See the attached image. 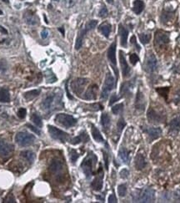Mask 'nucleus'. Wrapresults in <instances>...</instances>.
<instances>
[{"label":"nucleus","instance_id":"obj_1","mask_svg":"<svg viewBox=\"0 0 180 203\" xmlns=\"http://www.w3.org/2000/svg\"><path fill=\"white\" fill-rule=\"evenodd\" d=\"M96 156L94 153L90 152L82 162L81 168L84 174L86 175L87 178H89L93 174V169H94V167H95V165H96Z\"/></svg>","mask_w":180,"mask_h":203},{"label":"nucleus","instance_id":"obj_2","mask_svg":"<svg viewBox=\"0 0 180 203\" xmlns=\"http://www.w3.org/2000/svg\"><path fill=\"white\" fill-rule=\"evenodd\" d=\"M15 141L20 146H29L34 144L35 136L28 132H18L15 136Z\"/></svg>","mask_w":180,"mask_h":203},{"label":"nucleus","instance_id":"obj_3","mask_svg":"<svg viewBox=\"0 0 180 203\" xmlns=\"http://www.w3.org/2000/svg\"><path fill=\"white\" fill-rule=\"evenodd\" d=\"M55 121L59 124V125H63L66 128L72 127L77 124V120L75 118L73 117L72 115H67V114H58L55 117Z\"/></svg>","mask_w":180,"mask_h":203},{"label":"nucleus","instance_id":"obj_4","mask_svg":"<svg viewBox=\"0 0 180 203\" xmlns=\"http://www.w3.org/2000/svg\"><path fill=\"white\" fill-rule=\"evenodd\" d=\"M89 80L87 79L84 78H78L75 79L74 80L71 82V89L73 90V92L76 95L78 96H81V94H83V92L84 90L85 86L87 85Z\"/></svg>","mask_w":180,"mask_h":203},{"label":"nucleus","instance_id":"obj_5","mask_svg":"<svg viewBox=\"0 0 180 203\" xmlns=\"http://www.w3.org/2000/svg\"><path fill=\"white\" fill-rule=\"evenodd\" d=\"M113 88H114V78L110 75V73H108L106 78H105L104 86H103L101 98L103 99H107L108 94H109L110 92L112 91Z\"/></svg>","mask_w":180,"mask_h":203},{"label":"nucleus","instance_id":"obj_6","mask_svg":"<svg viewBox=\"0 0 180 203\" xmlns=\"http://www.w3.org/2000/svg\"><path fill=\"white\" fill-rule=\"evenodd\" d=\"M48 132H49L50 135L53 139L57 140V141H60L62 142H65L69 138V135L66 132L63 131V130H59L58 128L53 126V125H48Z\"/></svg>","mask_w":180,"mask_h":203},{"label":"nucleus","instance_id":"obj_7","mask_svg":"<svg viewBox=\"0 0 180 203\" xmlns=\"http://www.w3.org/2000/svg\"><path fill=\"white\" fill-rule=\"evenodd\" d=\"M147 118L150 123L153 124H159L162 123L164 120V117L162 114H160L159 112H157L155 109L153 108H149L147 113Z\"/></svg>","mask_w":180,"mask_h":203},{"label":"nucleus","instance_id":"obj_8","mask_svg":"<svg viewBox=\"0 0 180 203\" xmlns=\"http://www.w3.org/2000/svg\"><path fill=\"white\" fill-rule=\"evenodd\" d=\"M108 59L111 63V65L113 67V70L115 71L116 75L118 76L117 70V60H116V42H113L108 50Z\"/></svg>","mask_w":180,"mask_h":203},{"label":"nucleus","instance_id":"obj_9","mask_svg":"<svg viewBox=\"0 0 180 203\" xmlns=\"http://www.w3.org/2000/svg\"><path fill=\"white\" fill-rule=\"evenodd\" d=\"M154 197H155V191H154V189H152L150 187H147L143 191L139 201H140V202L144 203L154 202Z\"/></svg>","mask_w":180,"mask_h":203},{"label":"nucleus","instance_id":"obj_10","mask_svg":"<svg viewBox=\"0 0 180 203\" xmlns=\"http://www.w3.org/2000/svg\"><path fill=\"white\" fill-rule=\"evenodd\" d=\"M154 41H155L156 45H158L159 47H162L169 42V38L165 32L157 31V33L155 34Z\"/></svg>","mask_w":180,"mask_h":203},{"label":"nucleus","instance_id":"obj_11","mask_svg":"<svg viewBox=\"0 0 180 203\" xmlns=\"http://www.w3.org/2000/svg\"><path fill=\"white\" fill-rule=\"evenodd\" d=\"M103 180H104V172H103L102 168L99 169V173L97 175V176L94 178V180L92 181L91 186L94 191H99L102 190L103 188Z\"/></svg>","mask_w":180,"mask_h":203},{"label":"nucleus","instance_id":"obj_12","mask_svg":"<svg viewBox=\"0 0 180 203\" xmlns=\"http://www.w3.org/2000/svg\"><path fill=\"white\" fill-rule=\"evenodd\" d=\"M119 61L123 77H127V76L129 75L131 70L130 68H129V66H128V63L126 61L125 56L123 55V52H122V51H120L119 52Z\"/></svg>","mask_w":180,"mask_h":203},{"label":"nucleus","instance_id":"obj_13","mask_svg":"<svg viewBox=\"0 0 180 203\" xmlns=\"http://www.w3.org/2000/svg\"><path fill=\"white\" fill-rule=\"evenodd\" d=\"M98 90L99 88L96 85H92L88 88L86 92L84 93V95L83 96L84 99H88V100H91V99H95L97 98V94H98Z\"/></svg>","mask_w":180,"mask_h":203},{"label":"nucleus","instance_id":"obj_14","mask_svg":"<svg viewBox=\"0 0 180 203\" xmlns=\"http://www.w3.org/2000/svg\"><path fill=\"white\" fill-rule=\"evenodd\" d=\"M13 151V146L5 141H0V156H8Z\"/></svg>","mask_w":180,"mask_h":203},{"label":"nucleus","instance_id":"obj_15","mask_svg":"<svg viewBox=\"0 0 180 203\" xmlns=\"http://www.w3.org/2000/svg\"><path fill=\"white\" fill-rule=\"evenodd\" d=\"M157 66H158V62H157V59L155 57V55H153V54H150L148 56V59H147L146 61L147 70L149 72H154L156 70Z\"/></svg>","mask_w":180,"mask_h":203},{"label":"nucleus","instance_id":"obj_16","mask_svg":"<svg viewBox=\"0 0 180 203\" xmlns=\"http://www.w3.org/2000/svg\"><path fill=\"white\" fill-rule=\"evenodd\" d=\"M118 34H119L120 36V44L123 47H126L127 42H128V32L122 24H119V26H118Z\"/></svg>","mask_w":180,"mask_h":203},{"label":"nucleus","instance_id":"obj_17","mask_svg":"<svg viewBox=\"0 0 180 203\" xmlns=\"http://www.w3.org/2000/svg\"><path fill=\"white\" fill-rule=\"evenodd\" d=\"M49 170L53 174H60V172H62V170H63V164H62V162L58 159L53 160L51 162V164H50Z\"/></svg>","mask_w":180,"mask_h":203},{"label":"nucleus","instance_id":"obj_18","mask_svg":"<svg viewBox=\"0 0 180 203\" xmlns=\"http://www.w3.org/2000/svg\"><path fill=\"white\" fill-rule=\"evenodd\" d=\"M135 108L139 110H144L145 108V99L143 93H141L140 91H138L137 95H136V99H135Z\"/></svg>","mask_w":180,"mask_h":203},{"label":"nucleus","instance_id":"obj_19","mask_svg":"<svg viewBox=\"0 0 180 203\" xmlns=\"http://www.w3.org/2000/svg\"><path fill=\"white\" fill-rule=\"evenodd\" d=\"M180 130V117L173 118L169 124V131L173 135H176Z\"/></svg>","mask_w":180,"mask_h":203},{"label":"nucleus","instance_id":"obj_20","mask_svg":"<svg viewBox=\"0 0 180 203\" xmlns=\"http://www.w3.org/2000/svg\"><path fill=\"white\" fill-rule=\"evenodd\" d=\"M145 131L152 139H158L162 135V130L160 128L158 127H147Z\"/></svg>","mask_w":180,"mask_h":203},{"label":"nucleus","instance_id":"obj_21","mask_svg":"<svg viewBox=\"0 0 180 203\" xmlns=\"http://www.w3.org/2000/svg\"><path fill=\"white\" fill-rule=\"evenodd\" d=\"M146 167V161L143 154H138L135 157V167L137 170H143Z\"/></svg>","mask_w":180,"mask_h":203},{"label":"nucleus","instance_id":"obj_22","mask_svg":"<svg viewBox=\"0 0 180 203\" xmlns=\"http://www.w3.org/2000/svg\"><path fill=\"white\" fill-rule=\"evenodd\" d=\"M88 30H87L85 28L80 30L79 34H78V37H77V39H76V43H75V49L77 50H78L80 48L82 47L83 45V41H84V36L86 35V34L88 33Z\"/></svg>","mask_w":180,"mask_h":203},{"label":"nucleus","instance_id":"obj_23","mask_svg":"<svg viewBox=\"0 0 180 203\" xmlns=\"http://www.w3.org/2000/svg\"><path fill=\"white\" fill-rule=\"evenodd\" d=\"M24 19L27 24L29 25H35L38 24V18L30 11H27L26 13H24Z\"/></svg>","mask_w":180,"mask_h":203},{"label":"nucleus","instance_id":"obj_24","mask_svg":"<svg viewBox=\"0 0 180 203\" xmlns=\"http://www.w3.org/2000/svg\"><path fill=\"white\" fill-rule=\"evenodd\" d=\"M89 135H87L86 132L81 133L80 135H78V136H76L73 139L71 140V144L73 145H77V144L81 143V142H87L89 141Z\"/></svg>","mask_w":180,"mask_h":203},{"label":"nucleus","instance_id":"obj_25","mask_svg":"<svg viewBox=\"0 0 180 203\" xmlns=\"http://www.w3.org/2000/svg\"><path fill=\"white\" fill-rule=\"evenodd\" d=\"M145 4H144V1L142 0H134L133 2V10L136 14H140V13L144 11Z\"/></svg>","mask_w":180,"mask_h":203},{"label":"nucleus","instance_id":"obj_26","mask_svg":"<svg viewBox=\"0 0 180 203\" xmlns=\"http://www.w3.org/2000/svg\"><path fill=\"white\" fill-rule=\"evenodd\" d=\"M10 101V94L5 88L0 89V103H8Z\"/></svg>","mask_w":180,"mask_h":203},{"label":"nucleus","instance_id":"obj_27","mask_svg":"<svg viewBox=\"0 0 180 203\" xmlns=\"http://www.w3.org/2000/svg\"><path fill=\"white\" fill-rule=\"evenodd\" d=\"M92 135H93V137L97 142H104V137L101 135V133L99 130V129L96 127V126H94V125H92Z\"/></svg>","mask_w":180,"mask_h":203},{"label":"nucleus","instance_id":"obj_28","mask_svg":"<svg viewBox=\"0 0 180 203\" xmlns=\"http://www.w3.org/2000/svg\"><path fill=\"white\" fill-rule=\"evenodd\" d=\"M99 31L102 33V34L104 36H105L106 38L109 36L110 32H111V25L109 24H107V23H105V24H101L99 28Z\"/></svg>","mask_w":180,"mask_h":203},{"label":"nucleus","instance_id":"obj_29","mask_svg":"<svg viewBox=\"0 0 180 203\" xmlns=\"http://www.w3.org/2000/svg\"><path fill=\"white\" fill-rule=\"evenodd\" d=\"M101 124H102L104 130H108V128L110 127V124H111V120H110L109 115L104 113L101 116Z\"/></svg>","mask_w":180,"mask_h":203},{"label":"nucleus","instance_id":"obj_30","mask_svg":"<svg viewBox=\"0 0 180 203\" xmlns=\"http://www.w3.org/2000/svg\"><path fill=\"white\" fill-rule=\"evenodd\" d=\"M54 99V95H48L44 99V101L42 102L41 106L44 109H48L51 107L53 104V101Z\"/></svg>","mask_w":180,"mask_h":203},{"label":"nucleus","instance_id":"obj_31","mask_svg":"<svg viewBox=\"0 0 180 203\" xmlns=\"http://www.w3.org/2000/svg\"><path fill=\"white\" fill-rule=\"evenodd\" d=\"M118 156L120 159L122 160L124 163H128L129 162V153L125 148H121L118 151Z\"/></svg>","mask_w":180,"mask_h":203},{"label":"nucleus","instance_id":"obj_32","mask_svg":"<svg viewBox=\"0 0 180 203\" xmlns=\"http://www.w3.org/2000/svg\"><path fill=\"white\" fill-rule=\"evenodd\" d=\"M21 156L25 158V159L29 162L30 163H33L34 162V160H35V155L33 151H22L21 152Z\"/></svg>","mask_w":180,"mask_h":203},{"label":"nucleus","instance_id":"obj_33","mask_svg":"<svg viewBox=\"0 0 180 203\" xmlns=\"http://www.w3.org/2000/svg\"><path fill=\"white\" fill-rule=\"evenodd\" d=\"M40 92H41L40 89H33L31 91L26 92V93L24 94V98H25L27 100H30V99H34L35 97L39 96Z\"/></svg>","mask_w":180,"mask_h":203},{"label":"nucleus","instance_id":"obj_34","mask_svg":"<svg viewBox=\"0 0 180 203\" xmlns=\"http://www.w3.org/2000/svg\"><path fill=\"white\" fill-rule=\"evenodd\" d=\"M31 120L35 124V125L38 126V127H42L43 125V122H42V119L41 117L39 116L38 114L36 113H34V114H32L31 115Z\"/></svg>","mask_w":180,"mask_h":203},{"label":"nucleus","instance_id":"obj_35","mask_svg":"<svg viewBox=\"0 0 180 203\" xmlns=\"http://www.w3.org/2000/svg\"><path fill=\"white\" fill-rule=\"evenodd\" d=\"M139 39L143 44H148L151 39V34H139Z\"/></svg>","mask_w":180,"mask_h":203},{"label":"nucleus","instance_id":"obj_36","mask_svg":"<svg viewBox=\"0 0 180 203\" xmlns=\"http://www.w3.org/2000/svg\"><path fill=\"white\" fill-rule=\"evenodd\" d=\"M118 195L121 197L125 196L126 194H127V187H126V186L123 185V184L118 186Z\"/></svg>","mask_w":180,"mask_h":203},{"label":"nucleus","instance_id":"obj_37","mask_svg":"<svg viewBox=\"0 0 180 203\" xmlns=\"http://www.w3.org/2000/svg\"><path fill=\"white\" fill-rule=\"evenodd\" d=\"M97 24H98V21L97 20H90L87 23L86 26L84 27V28H85L88 31H90V30L94 29V28L97 26Z\"/></svg>","mask_w":180,"mask_h":203},{"label":"nucleus","instance_id":"obj_38","mask_svg":"<svg viewBox=\"0 0 180 203\" xmlns=\"http://www.w3.org/2000/svg\"><path fill=\"white\" fill-rule=\"evenodd\" d=\"M123 108V104H116L112 108V112L114 114V115H118L119 113L122 112Z\"/></svg>","mask_w":180,"mask_h":203},{"label":"nucleus","instance_id":"obj_39","mask_svg":"<svg viewBox=\"0 0 180 203\" xmlns=\"http://www.w3.org/2000/svg\"><path fill=\"white\" fill-rule=\"evenodd\" d=\"M78 0H64L63 1V4L67 8H73V6L75 5Z\"/></svg>","mask_w":180,"mask_h":203},{"label":"nucleus","instance_id":"obj_40","mask_svg":"<svg viewBox=\"0 0 180 203\" xmlns=\"http://www.w3.org/2000/svg\"><path fill=\"white\" fill-rule=\"evenodd\" d=\"M125 125H126V123L123 118L119 119V120L118 121V124H117V127H118V132L119 133L122 132V130H123V129L124 128V126H125Z\"/></svg>","mask_w":180,"mask_h":203},{"label":"nucleus","instance_id":"obj_41","mask_svg":"<svg viewBox=\"0 0 180 203\" xmlns=\"http://www.w3.org/2000/svg\"><path fill=\"white\" fill-rule=\"evenodd\" d=\"M78 158V154L75 150H71L70 151V160L73 163H75L76 161Z\"/></svg>","mask_w":180,"mask_h":203},{"label":"nucleus","instance_id":"obj_42","mask_svg":"<svg viewBox=\"0 0 180 203\" xmlns=\"http://www.w3.org/2000/svg\"><path fill=\"white\" fill-rule=\"evenodd\" d=\"M129 60H130L132 65H135L139 61V59H138V56L136 54H131L130 56H129Z\"/></svg>","mask_w":180,"mask_h":203},{"label":"nucleus","instance_id":"obj_43","mask_svg":"<svg viewBox=\"0 0 180 203\" xmlns=\"http://www.w3.org/2000/svg\"><path fill=\"white\" fill-rule=\"evenodd\" d=\"M108 13V12L107 8H106L105 6H103L102 8H101V9L99 10V15L100 18H105V17H107Z\"/></svg>","mask_w":180,"mask_h":203},{"label":"nucleus","instance_id":"obj_44","mask_svg":"<svg viewBox=\"0 0 180 203\" xmlns=\"http://www.w3.org/2000/svg\"><path fill=\"white\" fill-rule=\"evenodd\" d=\"M26 114H27V110L25 108H20L18 109V116L20 119H24L26 117Z\"/></svg>","mask_w":180,"mask_h":203},{"label":"nucleus","instance_id":"obj_45","mask_svg":"<svg viewBox=\"0 0 180 203\" xmlns=\"http://www.w3.org/2000/svg\"><path fill=\"white\" fill-rule=\"evenodd\" d=\"M173 198L175 201H177L178 202H180V189H177L173 192Z\"/></svg>","mask_w":180,"mask_h":203},{"label":"nucleus","instance_id":"obj_46","mask_svg":"<svg viewBox=\"0 0 180 203\" xmlns=\"http://www.w3.org/2000/svg\"><path fill=\"white\" fill-rule=\"evenodd\" d=\"M128 175H129V172L127 169H123L120 172V176L123 178V179L127 178L128 176Z\"/></svg>","mask_w":180,"mask_h":203},{"label":"nucleus","instance_id":"obj_47","mask_svg":"<svg viewBox=\"0 0 180 203\" xmlns=\"http://www.w3.org/2000/svg\"><path fill=\"white\" fill-rule=\"evenodd\" d=\"M7 70V63L5 60H0V70L6 71Z\"/></svg>","mask_w":180,"mask_h":203},{"label":"nucleus","instance_id":"obj_48","mask_svg":"<svg viewBox=\"0 0 180 203\" xmlns=\"http://www.w3.org/2000/svg\"><path fill=\"white\" fill-rule=\"evenodd\" d=\"M27 126H28L32 131H34V133H36V134H38V135H40V134H41V130H39V128L34 127V126H33V125H27Z\"/></svg>","mask_w":180,"mask_h":203},{"label":"nucleus","instance_id":"obj_49","mask_svg":"<svg viewBox=\"0 0 180 203\" xmlns=\"http://www.w3.org/2000/svg\"><path fill=\"white\" fill-rule=\"evenodd\" d=\"M118 99H119V98H118V97L117 95H116V94H113L112 97H111V99H110L109 105H112V104H113V103H115L116 101H118Z\"/></svg>","mask_w":180,"mask_h":203},{"label":"nucleus","instance_id":"obj_50","mask_svg":"<svg viewBox=\"0 0 180 203\" xmlns=\"http://www.w3.org/2000/svg\"><path fill=\"white\" fill-rule=\"evenodd\" d=\"M108 202L109 203H116L117 202V198L114 194H111L108 197Z\"/></svg>","mask_w":180,"mask_h":203},{"label":"nucleus","instance_id":"obj_51","mask_svg":"<svg viewBox=\"0 0 180 203\" xmlns=\"http://www.w3.org/2000/svg\"><path fill=\"white\" fill-rule=\"evenodd\" d=\"M104 159L105 167L108 170V154L106 152H104Z\"/></svg>","mask_w":180,"mask_h":203},{"label":"nucleus","instance_id":"obj_52","mask_svg":"<svg viewBox=\"0 0 180 203\" xmlns=\"http://www.w3.org/2000/svg\"><path fill=\"white\" fill-rule=\"evenodd\" d=\"M48 36V31L47 29H44V30L41 32V37H42V39H47Z\"/></svg>","mask_w":180,"mask_h":203},{"label":"nucleus","instance_id":"obj_53","mask_svg":"<svg viewBox=\"0 0 180 203\" xmlns=\"http://www.w3.org/2000/svg\"><path fill=\"white\" fill-rule=\"evenodd\" d=\"M131 43L132 44H134L136 45V47H137V50L139 51L140 50V49H139V46H138V44H137V43H136V38L135 36H132V38H131Z\"/></svg>","mask_w":180,"mask_h":203},{"label":"nucleus","instance_id":"obj_54","mask_svg":"<svg viewBox=\"0 0 180 203\" xmlns=\"http://www.w3.org/2000/svg\"><path fill=\"white\" fill-rule=\"evenodd\" d=\"M0 32H1L2 34H8V31H7V30H6V29L2 26H0Z\"/></svg>","mask_w":180,"mask_h":203},{"label":"nucleus","instance_id":"obj_55","mask_svg":"<svg viewBox=\"0 0 180 203\" xmlns=\"http://www.w3.org/2000/svg\"><path fill=\"white\" fill-rule=\"evenodd\" d=\"M106 1H107L108 3H110V4H113V0H106Z\"/></svg>","mask_w":180,"mask_h":203},{"label":"nucleus","instance_id":"obj_56","mask_svg":"<svg viewBox=\"0 0 180 203\" xmlns=\"http://www.w3.org/2000/svg\"><path fill=\"white\" fill-rule=\"evenodd\" d=\"M176 69H177V71H178V72H180V64L178 65L177 68H176Z\"/></svg>","mask_w":180,"mask_h":203},{"label":"nucleus","instance_id":"obj_57","mask_svg":"<svg viewBox=\"0 0 180 203\" xmlns=\"http://www.w3.org/2000/svg\"><path fill=\"white\" fill-rule=\"evenodd\" d=\"M59 30H60V31H61V32H62V34H64V31H63V28H60Z\"/></svg>","mask_w":180,"mask_h":203},{"label":"nucleus","instance_id":"obj_58","mask_svg":"<svg viewBox=\"0 0 180 203\" xmlns=\"http://www.w3.org/2000/svg\"><path fill=\"white\" fill-rule=\"evenodd\" d=\"M0 14H3V13H2V11H0Z\"/></svg>","mask_w":180,"mask_h":203},{"label":"nucleus","instance_id":"obj_59","mask_svg":"<svg viewBox=\"0 0 180 203\" xmlns=\"http://www.w3.org/2000/svg\"><path fill=\"white\" fill-rule=\"evenodd\" d=\"M53 1H59V0H53Z\"/></svg>","mask_w":180,"mask_h":203},{"label":"nucleus","instance_id":"obj_60","mask_svg":"<svg viewBox=\"0 0 180 203\" xmlns=\"http://www.w3.org/2000/svg\"><path fill=\"white\" fill-rule=\"evenodd\" d=\"M179 41H180V37H179Z\"/></svg>","mask_w":180,"mask_h":203}]
</instances>
